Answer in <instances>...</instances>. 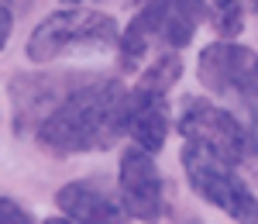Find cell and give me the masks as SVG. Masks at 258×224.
Returning a JSON list of instances; mask_svg holds the SVG:
<instances>
[{
    "label": "cell",
    "mask_w": 258,
    "mask_h": 224,
    "mask_svg": "<svg viewBox=\"0 0 258 224\" xmlns=\"http://www.w3.org/2000/svg\"><path fill=\"white\" fill-rule=\"evenodd\" d=\"M124 93L114 76H86L38 124V142L55 155L103 152L124 135Z\"/></svg>",
    "instance_id": "1"
},
{
    "label": "cell",
    "mask_w": 258,
    "mask_h": 224,
    "mask_svg": "<svg viewBox=\"0 0 258 224\" xmlns=\"http://www.w3.org/2000/svg\"><path fill=\"white\" fill-rule=\"evenodd\" d=\"M203 18V0H141L138 14L117 35L120 73H138L141 62L155 55L152 48H186Z\"/></svg>",
    "instance_id": "2"
},
{
    "label": "cell",
    "mask_w": 258,
    "mask_h": 224,
    "mask_svg": "<svg viewBox=\"0 0 258 224\" xmlns=\"http://www.w3.org/2000/svg\"><path fill=\"white\" fill-rule=\"evenodd\" d=\"M179 162H182V173L189 180V190L200 200L220 207L234 221H258V197L251 193V186L241 180L238 165L227 155L186 138Z\"/></svg>",
    "instance_id": "3"
},
{
    "label": "cell",
    "mask_w": 258,
    "mask_h": 224,
    "mask_svg": "<svg viewBox=\"0 0 258 224\" xmlns=\"http://www.w3.org/2000/svg\"><path fill=\"white\" fill-rule=\"evenodd\" d=\"M117 21L110 14L90 11L83 4H66L62 11L48 14L28 38V59L52 62L73 48H110L117 45Z\"/></svg>",
    "instance_id": "4"
},
{
    "label": "cell",
    "mask_w": 258,
    "mask_h": 224,
    "mask_svg": "<svg viewBox=\"0 0 258 224\" xmlns=\"http://www.w3.org/2000/svg\"><path fill=\"white\" fill-rule=\"evenodd\" d=\"M179 135L227 155L231 162H255L258 159V128L238 118L234 110L203 97H186L179 107Z\"/></svg>",
    "instance_id": "5"
},
{
    "label": "cell",
    "mask_w": 258,
    "mask_h": 224,
    "mask_svg": "<svg viewBox=\"0 0 258 224\" xmlns=\"http://www.w3.org/2000/svg\"><path fill=\"white\" fill-rule=\"evenodd\" d=\"M197 73H200V83L210 93L248 107V114H255L251 124L258 128V52L255 48L238 45L231 38H220L200 52Z\"/></svg>",
    "instance_id": "6"
},
{
    "label": "cell",
    "mask_w": 258,
    "mask_h": 224,
    "mask_svg": "<svg viewBox=\"0 0 258 224\" xmlns=\"http://www.w3.org/2000/svg\"><path fill=\"white\" fill-rule=\"evenodd\" d=\"M117 190H120V210L131 221H155L165 207L162 173L155 165V155L138 145H127L120 155L117 169Z\"/></svg>",
    "instance_id": "7"
},
{
    "label": "cell",
    "mask_w": 258,
    "mask_h": 224,
    "mask_svg": "<svg viewBox=\"0 0 258 224\" xmlns=\"http://www.w3.org/2000/svg\"><path fill=\"white\" fill-rule=\"evenodd\" d=\"M86 76H73V73H24L14 76L11 83V100H14V131L21 135H35L38 124L62 103V97L83 83Z\"/></svg>",
    "instance_id": "8"
},
{
    "label": "cell",
    "mask_w": 258,
    "mask_h": 224,
    "mask_svg": "<svg viewBox=\"0 0 258 224\" xmlns=\"http://www.w3.org/2000/svg\"><path fill=\"white\" fill-rule=\"evenodd\" d=\"M124 135L131 145L159 155L169 138V93L135 83L124 93Z\"/></svg>",
    "instance_id": "9"
},
{
    "label": "cell",
    "mask_w": 258,
    "mask_h": 224,
    "mask_svg": "<svg viewBox=\"0 0 258 224\" xmlns=\"http://www.w3.org/2000/svg\"><path fill=\"white\" fill-rule=\"evenodd\" d=\"M55 207L69 221L83 224H114L124 221L120 200L103 186V180H73L55 193Z\"/></svg>",
    "instance_id": "10"
},
{
    "label": "cell",
    "mask_w": 258,
    "mask_h": 224,
    "mask_svg": "<svg viewBox=\"0 0 258 224\" xmlns=\"http://www.w3.org/2000/svg\"><path fill=\"white\" fill-rule=\"evenodd\" d=\"M207 18H210V24H214V31H217L220 38H234V35H241V21H244V14H241V0H210L207 4Z\"/></svg>",
    "instance_id": "11"
},
{
    "label": "cell",
    "mask_w": 258,
    "mask_h": 224,
    "mask_svg": "<svg viewBox=\"0 0 258 224\" xmlns=\"http://www.w3.org/2000/svg\"><path fill=\"white\" fill-rule=\"evenodd\" d=\"M31 210L28 207H21L18 200H11V197H0V224H31Z\"/></svg>",
    "instance_id": "12"
},
{
    "label": "cell",
    "mask_w": 258,
    "mask_h": 224,
    "mask_svg": "<svg viewBox=\"0 0 258 224\" xmlns=\"http://www.w3.org/2000/svg\"><path fill=\"white\" fill-rule=\"evenodd\" d=\"M11 28H14V14H11V7L0 4V48L7 45V38H11Z\"/></svg>",
    "instance_id": "13"
},
{
    "label": "cell",
    "mask_w": 258,
    "mask_h": 224,
    "mask_svg": "<svg viewBox=\"0 0 258 224\" xmlns=\"http://www.w3.org/2000/svg\"><path fill=\"white\" fill-rule=\"evenodd\" d=\"M248 4H251V11H255V14H258V0H248Z\"/></svg>",
    "instance_id": "14"
},
{
    "label": "cell",
    "mask_w": 258,
    "mask_h": 224,
    "mask_svg": "<svg viewBox=\"0 0 258 224\" xmlns=\"http://www.w3.org/2000/svg\"><path fill=\"white\" fill-rule=\"evenodd\" d=\"M0 4H4V7H11V4H14V0H0Z\"/></svg>",
    "instance_id": "15"
},
{
    "label": "cell",
    "mask_w": 258,
    "mask_h": 224,
    "mask_svg": "<svg viewBox=\"0 0 258 224\" xmlns=\"http://www.w3.org/2000/svg\"><path fill=\"white\" fill-rule=\"evenodd\" d=\"M62 4H83V0H62Z\"/></svg>",
    "instance_id": "16"
}]
</instances>
